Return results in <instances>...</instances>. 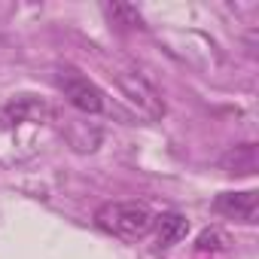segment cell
<instances>
[{"label": "cell", "instance_id": "6da1fadb", "mask_svg": "<svg viewBox=\"0 0 259 259\" xmlns=\"http://www.w3.org/2000/svg\"><path fill=\"white\" fill-rule=\"evenodd\" d=\"M95 220L104 232H110L116 238H125V241L144 238L156 223L150 204H144V201H107V204L98 207Z\"/></svg>", "mask_w": 259, "mask_h": 259}, {"label": "cell", "instance_id": "7a4b0ae2", "mask_svg": "<svg viewBox=\"0 0 259 259\" xmlns=\"http://www.w3.org/2000/svg\"><path fill=\"white\" fill-rule=\"evenodd\" d=\"M116 85L128 98V104L138 107V113H144L147 119H162L165 116V101H162L159 89L144 73H138V70H119L116 73Z\"/></svg>", "mask_w": 259, "mask_h": 259}, {"label": "cell", "instance_id": "3957f363", "mask_svg": "<svg viewBox=\"0 0 259 259\" xmlns=\"http://www.w3.org/2000/svg\"><path fill=\"white\" fill-rule=\"evenodd\" d=\"M58 89H61L64 98H67L76 110H82V113H104V107H107L104 92H101L89 76H82V73L73 70V67H61V70H58Z\"/></svg>", "mask_w": 259, "mask_h": 259}, {"label": "cell", "instance_id": "277c9868", "mask_svg": "<svg viewBox=\"0 0 259 259\" xmlns=\"http://www.w3.org/2000/svg\"><path fill=\"white\" fill-rule=\"evenodd\" d=\"M49 116V104L37 95H13L0 104V128H16L22 122H43Z\"/></svg>", "mask_w": 259, "mask_h": 259}, {"label": "cell", "instance_id": "5b68a950", "mask_svg": "<svg viewBox=\"0 0 259 259\" xmlns=\"http://www.w3.org/2000/svg\"><path fill=\"white\" fill-rule=\"evenodd\" d=\"M213 210L229 217V220H241V223H256L259 213V192L256 189H244V192H223L213 201Z\"/></svg>", "mask_w": 259, "mask_h": 259}, {"label": "cell", "instance_id": "8992f818", "mask_svg": "<svg viewBox=\"0 0 259 259\" xmlns=\"http://www.w3.org/2000/svg\"><path fill=\"white\" fill-rule=\"evenodd\" d=\"M186 232H189V223H186V217H180V213H162V217L156 220V241H159L162 250L180 244V241L186 238Z\"/></svg>", "mask_w": 259, "mask_h": 259}, {"label": "cell", "instance_id": "52a82bcc", "mask_svg": "<svg viewBox=\"0 0 259 259\" xmlns=\"http://www.w3.org/2000/svg\"><path fill=\"white\" fill-rule=\"evenodd\" d=\"M220 168L229 171V174H253V171H256V147H253V144L232 147V150L220 159Z\"/></svg>", "mask_w": 259, "mask_h": 259}, {"label": "cell", "instance_id": "ba28073f", "mask_svg": "<svg viewBox=\"0 0 259 259\" xmlns=\"http://www.w3.org/2000/svg\"><path fill=\"white\" fill-rule=\"evenodd\" d=\"M107 13H110V16H119V19H125L128 25H144L141 13H138L135 7H125V4H113V7H107Z\"/></svg>", "mask_w": 259, "mask_h": 259}, {"label": "cell", "instance_id": "9c48e42d", "mask_svg": "<svg viewBox=\"0 0 259 259\" xmlns=\"http://www.w3.org/2000/svg\"><path fill=\"white\" fill-rule=\"evenodd\" d=\"M223 235L217 232V229H207V232H201L198 235V250H220L223 247Z\"/></svg>", "mask_w": 259, "mask_h": 259}]
</instances>
